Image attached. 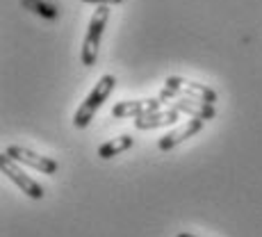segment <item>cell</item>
<instances>
[{"mask_svg":"<svg viewBox=\"0 0 262 237\" xmlns=\"http://www.w3.org/2000/svg\"><path fill=\"white\" fill-rule=\"evenodd\" d=\"M160 98L162 100L187 98V100H201V103L214 105L216 92L203 82H194V80H185V78H178V75H171V78H167V82H164V89H162V94H160Z\"/></svg>","mask_w":262,"mask_h":237,"instance_id":"1","label":"cell"},{"mask_svg":"<svg viewBox=\"0 0 262 237\" xmlns=\"http://www.w3.org/2000/svg\"><path fill=\"white\" fill-rule=\"evenodd\" d=\"M114 87H117V78H114V75H103V78L96 82V87L89 92V96L82 100V105H80L78 112H75V117H73L75 128L82 130V128H87V125L92 123L94 114L98 112L100 105L110 98V94L114 92Z\"/></svg>","mask_w":262,"mask_h":237,"instance_id":"2","label":"cell"},{"mask_svg":"<svg viewBox=\"0 0 262 237\" xmlns=\"http://www.w3.org/2000/svg\"><path fill=\"white\" fill-rule=\"evenodd\" d=\"M107 18H110V9H107V7H98V9L94 12L92 21H89L87 37H84L82 53H80V59H82L84 67H94L96 59H98L100 37H103V32H105V25H107Z\"/></svg>","mask_w":262,"mask_h":237,"instance_id":"3","label":"cell"},{"mask_svg":"<svg viewBox=\"0 0 262 237\" xmlns=\"http://www.w3.org/2000/svg\"><path fill=\"white\" fill-rule=\"evenodd\" d=\"M0 169H3V174L7 176L9 180H14V183L21 187V191L30 196V199H43V187L37 183V180H32L28 174H23V169L18 166V162H14L9 155H0Z\"/></svg>","mask_w":262,"mask_h":237,"instance_id":"4","label":"cell"},{"mask_svg":"<svg viewBox=\"0 0 262 237\" xmlns=\"http://www.w3.org/2000/svg\"><path fill=\"white\" fill-rule=\"evenodd\" d=\"M5 155H9L14 162L28 164V166H32V169L41 171V174H48V176L57 174V162H55L53 158H46V155H37L34 150H28V148H23V146H7Z\"/></svg>","mask_w":262,"mask_h":237,"instance_id":"5","label":"cell"},{"mask_svg":"<svg viewBox=\"0 0 262 237\" xmlns=\"http://www.w3.org/2000/svg\"><path fill=\"white\" fill-rule=\"evenodd\" d=\"M160 107H162V100H160V98H148V100H121L119 105H114V107H112V117H117V119H125V117L139 119V117H146V114L160 112Z\"/></svg>","mask_w":262,"mask_h":237,"instance_id":"6","label":"cell"},{"mask_svg":"<svg viewBox=\"0 0 262 237\" xmlns=\"http://www.w3.org/2000/svg\"><path fill=\"white\" fill-rule=\"evenodd\" d=\"M162 105H164V110H176L178 114H187V117L199 119V121H208L214 117V105L201 103V100L178 98V100H162Z\"/></svg>","mask_w":262,"mask_h":237,"instance_id":"7","label":"cell"},{"mask_svg":"<svg viewBox=\"0 0 262 237\" xmlns=\"http://www.w3.org/2000/svg\"><path fill=\"white\" fill-rule=\"evenodd\" d=\"M201 128H203V121L191 119V121H187L185 125H180V128H176V130H171V133L164 135V137L158 142V148H160V150H171V148H176V146L183 144L187 137H191V135L199 133Z\"/></svg>","mask_w":262,"mask_h":237,"instance_id":"8","label":"cell"},{"mask_svg":"<svg viewBox=\"0 0 262 237\" xmlns=\"http://www.w3.org/2000/svg\"><path fill=\"white\" fill-rule=\"evenodd\" d=\"M178 121H180V114L176 110H162V112H153V114L135 119V125H137V130H153V128H164V125L178 123Z\"/></svg>","mask_w":262,"mask_h":237,"instance_id":"9","label":"cell"},{"mask_svg":"<svg viewBox=\"0 0 262 237\" xmlns=\"http://www.w3.org/2000/svg\"><path fill=\"white\" fill-rule=\"evenodd\" d=\"M133 144H135V139L130 137V135H121V137H114V139H110V142H105L103 146H100L98 155L103 160H110V158H114V155L123 153V150L133 148Z\"/></svg>","mask_w":262,"mask_h":237,"instance_id":"10","label":"cell"},{"mask_svg":"<svg viewBox=\"0 0 262 237\" xmlns=\"http://www.w3.org/2000/svg\"><path fill=\"white\" fill-rule=\"evenodd\" d=\"M82 3H92V5H98V7H112V5H119L123 0H82Z\"/></svg>","mask_w":262,"mask_h":237,"instance_id":"11","label":"cell"},{"mask_svg":"<svg viewBox=\"0 0 262 237\" xmlns=\"http://www.w3.org/2000/svg\"><path fill=\"white\" fill-rule=\"evenodd\" d=\"M178 237H196V235H189V233H180Z\"/></svg>","mask_w":262,"mask_h":237,"instance_id":"12","label":"cell"}]
</instances>
